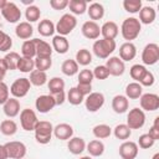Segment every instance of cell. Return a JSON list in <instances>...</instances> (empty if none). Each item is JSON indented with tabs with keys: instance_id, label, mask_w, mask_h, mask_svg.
I'll return each mask as SVG.
<instances>
[{
	"instance_id": "43",
	"label": "cell",
	"mask_w": 159,
	"mask_h": 159,
	"mask_svg": "<svg viewBox=\"0 0 159 159\" xmlns=\"http://www.w3.org/2000/svg\"><path fill=\"white\" fill-rule=\"evenodd\" d=\"M48 89L50 93H55V92H60L65 89V81L61 77H52L48 81Z\"/></svg>"
},
{
	"instance_id": "56",
	"label": "cell",
	"mask_w": 159,
	"mask_h": 159,
	"mask_svg": "<svg viewBox=\"0 0 159 159\" xmlns=\"http://www.w3.org/2000/svg\"><path fill=\"white\" fill-rule=\"evenodd\" d=\"M76 88H77V91H78L83 97L88 96V94L92 92V84H82V83H78V84L76 86Z\"/></svg>"
},
{
	"instance_id": "33",
	"label": "cell",
	"mask_w": 159,
	"mask_h": 159,
	"mask_svg": "<svg viewBox=\"0 0 159 159\" xmlns=\"http://www.w3.org/2000/svg\"><path fill=\"white\" fill-rule=\"evenodd\" d=\"M30 83L36 86V87H40V86H43L46 82H47V75L46 72L43 71H39V70H34L31 73H30V78H29Z\"/></svg>"
},
{
	"instance_id": "53",
	"label": "cell",
	"mask_w": 159,
	"mask_h": 159,
	"mask_svg": "<svg viewBox=\"0 0 159 159\" xmlns=\"http://www.w3.org/2000/svg\"><path fill=\"white\" fill-rule=\"evenodd\" d=\"M50 6L53 10H63L68 6V0H50Z\"/></svg>"
},
{
	"instance_id": "17",
	"label": "cell",
	"mask_w": 159,
	"mask_h": 159,
	"mask_svg": "<svg viewBox=\"0 0 159 159\" xmlns=\"http://www.w3.org/2000/svg\"><path fill=\"white\" fill-rule=\"evenodd\" d=\"M53 135L60 140H68L73 137V128L68 123H60L53 127Z\"/></svg>"
},
{
	"instance_id": "26",
	"label": "cell",
	"mask_w": 159,
	"mask_h": 159,
	"mask_svg": "<svg viewBox=\"0 0 159 159\" xmlns=\"http://www.w3.org/2000/svg\"><path fill=\"white\" fill-rule=\"evenodd\" d=\"M35 42H36V57H51L53 50L48 42L40 39H35Z\"/></svg>"
},
{
	"instance_id": "2",
	"label": "cell",
	"mask_w": 159,
	"mask_h": 159,
	"mask_svg": "<svg viewBox=\"0 0 159 159\" xmlns=\"http://www.w3.org/2000/svg\"><path fill=\"white\" fill-rule=\"evenodd\" d=\"M117 43L114 40H109V39H101V40H96L92 50L93 53L98 57V58H108L111 53H113V51L116 50Z\"/></svg>"
},
{
	"instance_id": "11",
	"label": "cell",
	"mask_w": 159,
	"mask_h": 159,
	"mask_svg": "<svg viewBox=\"0 0 159 159\" xmlns=\"http://www.w3.org/2000/svg\"><path fill=\"white\" fill-rule=\"evenodd\" d=\"M7 152V157L11 159H22L26 155V145L22 142L12 140L4 144Z\"/></svg>"
},
{
	"instance_id": "41",
	"label": "cell",
	"mask_w": 159,
	"mask_h": 159,
	"mask_svg": "<svg viewBox=\"0 0 159 159\" xmlns=\"http://www.w3.org/2000/svg\"><path fill=\"white\" fill-rule=\"evenodd\" d=\"M40 16H41V10L36 5H30V6L26 7L25 17H26L27 22H35L40 19Z\"/></svg>"
},
{
	"instance_id": "5",
	"label": "cell",
	"mask_w": 159,
	"mask_h": 159,
	"mask_svg": "<svg viewBox=\"0 0 159 159\" xmlns=\"http://www.w3.org/2000/svg\"><path fill=\"white\" fill-rule=\"evenodd\" d=\"M37 123H39L37 116L32 109L25 108L20 112V124L24 130H26V132L35 130V127Z\"/></svg>"
},
{
	"instance_id": "14",
	"label": "cell",
	"mask_w": 159,
	"mask_h": 159,
	"mask_svg": "<svg viewBox=\"0 0 159 159\" xmlns=\"http://www.w3.org/2000/svg\"><path fill=\"white\" fill-rule=\"evenodd\" d=\"M109 72V75L112 76H122L125 71V65L124 62L118 57V56H113V57H108L107 60V63L104 65Z\"/></svg>"
},
{
	"instance_id": "37",
	"label": "cell",
	"mask_w": 159,
	"mask_h": 159,
	"mask_svg": "<svg viewBox=\"0 0 159 159\" xmlns=\"http://www.w3.org/2000/svg\"><path fill=\"white\" fill-rule=\"evenodd\" d=\"M92 132L97 139H106L112 134V128L108 124H97L93 127Z\"/></svg>"
},
{
	"instance_id": "25",
	"label": "cell",
	"mask_w": 159,
	"mask_h": 159,
	"mask_svg": "<svg viewBox=\"0 0 159 159\" xmlns=\"http://www.w3.org/2000/svg\"><path fill=\"white\" fill-rule=\"evenodd\" d=\"M68 48H70V42L65 36H60V35L53 36V39H52V50H55L60 55H63L68 51Z\"/></svg>"
},
{
	"instance_id": "44",
	"label": "cell",
	"mask_w": 159,
	"mask_h": 159,
	"mask_svg": "<svg viewBox=\"0 0 159 159\" xmlns=\"http://www.w3.org/2000/svg\"><path fill=\"white\" fill-rule=\"evenodd\" d=\"M123 7L127 12L135 14L139 12L142 9V1L140 0H124L123 1Z\"/></svg>"
},
{
	"instance_id": "48",
	"label": "cell",
	"mask_w": 159,
	"mask_h": 159,
	"mask_svg": "<svg viewBox=\"0 0 159 159\" xmlns=\"http://www.w3.org/2000/svg\"><path fill=\"white\" fill-rule=\"evenodd\" d=\"M93 73L91 70H82L80 73H78V83H82V84H92V81H93Z\"/></svg>"
},
{
	"instance_id": "34",
	"label": "cell",
	"mask_w": 159,
	"mask_h": 159,
	"mask_svg": "<svg viewBox=\"0 0 159 159\" xmlns=\"http://www.w3.org/2000/svg\"><path fill=\"white\" fill-rule=\"evenodd\" d=\"M68 7L72 15H82L87 11V1L84 0H71L68 1Z\"/></svg>"
},
{
	"instance_id": "61",
	"label": "cell",
	"mask_w": 159,
	"mask_h": 159,
	"mask_svg": "<svg viewBox=\"0 0 159 159\" xmlns=\"http://www.w3.org/2000/svg\"><path fill=\"white\" fill-rule=\"evenodd\" d=\"M80 159H92V158H91V157H89V155H88V157H81V158H80Z\"/></svg>"
},
{
	"instance_id": "51",
	"label": "cell",
	"mask_w": 159,
	"mask_h": 159,
	"mask_svg": "<svg viewBox=\"0 0 159 159\" xmlns=\"http://www.w3.org/2000/svg\"><path fill=\"white\" fill-rule=\"evenodd\" d=\"M154 82H155V77H154V75H153L150 71L147 70V72L143 75V77L140 78V81H139L138 83H139L142 87H143V86H145V87H150V86L154 84Z\"/></svg>"
},
{
	"instance_id": "27",
	"label": "cell",
	"mask_w": 159,
	"mask_h": 159,
	"mask_svg": "<svg viewBox=\"0 0 159 159\" xmlns=\"http://www.w3.org/2000/svg\"><path fill=\"white\" fill-rule=\"evenodd\" d=\"M87 12H88V16L92 21H96V20H101L103 16H104V7L102 4L99 2H92L88 7H87Z\"/></svg>"
},
{
	"instance_id": "10",
	"label": "cell",
	"mask_w": 159,
	"mask_h": 159,
	"mask_svg": "<svg viewBox=\"0 0 159 159\" xmlns=\"http://www.w3.org/2000/svg\"><path fill=\"white\" fill-rule=\"evenodd\" d=\"M104 104V94L101 92H91L84 98V106L88 112H97Z\"/></svg>"
},
{
	"instance_id": "30",
	"label": "cell",
	"mask_w": 159,
	"mask_h": 159,
	"mask_svg": "<svg viewBox=\"0 0 159 159\" xmlns=\"http://www.w3.org/2000/svg\"><path fill=\"white\" fill-rule=\"evenodd\" d=\"M143 94V87L138 82H130L125 87V97L129 99H138Z\"/></svg>"
},
{
	"instance_id": "50",
	"label": "cell",
	"mask_w": 159,
	"mask_h": 159,
	"mask_svg": "<svg viewBox=\"0 0 159 159\" xmlns=\"http://www.w3.org/2000/svg\"><path fill=\"white\" fill-rule=\"evenodd\" d=\"M92 73H93V77L97 78V80H106L109 76V72H108V70H107V67L104 65L96 66Z\"/></svg>"
},
{
	"instance_id": "40",
	"label": "cell",
	"mask_w": 159,
	"mask_h": 159,
	"mask_svg": "<svg viewBox=\"0 0 159 159\" xmlns=\"http://www.w3.org/2000/svg\"><path fill=\"white\" fill-rule=\"evenodd\" d=\"M17 70L24 73H31L35 70V60L34 58H26V57H20Z\"/></svg>"
},
{
	"instance_id": "52",
	"label": "cell",
	"mask_w": 159,
	"mask_h": 159,
	"mask_svg": "<svg viewBox=\"0 0 159 159\" xmlns=\"http://www.w3.org/2000/svg\"><path fill=\"white\" fill-rule=\"evenodd\" d=\"M9 93H10V89L7 87V84L2 81L0 82V104H4L10 97H9Z\"/></svg>"
},
{
	"instance_id": "22",
	"label": "cell",
	"mask_w": 159,
	"mask_h": 159,
	"mask_svg": "<svg viewBox=\"0 0 159 159\" xmlns=\"http://www.w3.org/2000/svg\"><path fill=\"white\" fill-rule=\"evenodd\" d=\"M15 34H16V36H17L19 39L26 41V40H29V39L32 36V34H34V27L31 26L30 22L22 21V22H19L17 26L15 27Z\"/></svg>"
},
{
	"instance_id": "24",
	"label": "cell",
	"mask_w": 159,
	"mask_h": 159,
	"mask_svg": "<svg viewBox=\"0 0 159 159\" xmlns=\"http://www.w3.org/2000/svg\"><path fill=\"white\" fill-rule=\"evenodd\" d=\"M67 148H68V150H70L71 154H73V155H78V154H81V153L86 149V142H84L83 138H80V137H72L71 139H68Z\"/></svg>"
},
{
	"instance_id": "13",
	"label": "cell",
	"mask_w": 159,
	"mask_h": 159,
	"mask_svg": "<svg viewBox=\"0 0 159 159\" xmlns=\"http://www.w3.org/2000/svg\"><path fill=\"white\" fill-rule=\"evenodd\" d=\"M139 148L135 142L132 140H124L119 145V155L122 159H135L138 155Z\"/></svg>"
},
{
	"instance_id": "31",
	"label": "cell",
	"mask_w": 159,
	"mask_h": 159,
	"mask_svg": "<svg viewBox=\"0 0 159 159\" xmlns=\"http://www.w3.org/2000/svg\"><path fill=\"white\" fill-rule=\"evenodd\" d=\"M21 53H22V57H26V58H34L36 56V42H35V39L26 40L22 43Z\"/></svg>"
},
{
	"instance_id": "19",
	"label": "cell",
	"mask_w": 159,
	"mask_h": 159,
	"mask_svg": "<svg viewBox=\"0 0 159 159\" xmlns=\"http://www.w3.org/2000/svg\"><path fill=\"white\" fill-rule=\"evenodd\" d=\"M2 111L5 113L6 117L9 118H14L20 113V102L17 98H9L4 104H2Z\"/></svg>"
},
{
	"instance_id": "1",
	"label": "cell",
	"mask_w": 159,
	"mask_h": 159,
	"mask_svg": "<svg viewBox=\"0 0 159 159\" xmlns=\"http://www.w3.org/2000/svg\"><path fill=\"white\" fill-rule=\"evenodd\" d=\"M142 30V24L137 17H127L120 26V34L127 42H132V40H135Z\"/></svg>"
},
{
	"instance_id": "18",
	"label": "cell",
	"mask_w": 159,
	"mask_h": 159,
	"mask_svg": "<svg viewBox=\"0 0 159 159\" xmlns=\"http://www.w3.org/2000/svg\"><path fill=\"white\" fill-rule=\"evenodd\" d=\"M137 55V47L133 42H124L119 47V58L125 62V61H132Z\"/></svg>"
},
{
	"instance_id": "54",
	"label": "cell",
	"mask_w": 159,
	"mask_h": 159,
	"mask_svg": "<svg viewBox=\"0 0 159 159\" xmlns=\"http://www.w3.org/2000/svg\"><path fill=\"white\" fill-rule=\"evenodd\" d=\"M158 122H159V117H155L154 124L150 127L149 133H148L154 140H158V139H159V125H158Z\"/></svg>"
},
{
	"instance_id": "16",
	"label": "cell",
	"mask_w": 159,
	"mask_h": 159,
	"mask_svg": "<svg viewBox=\"0 0 159 159\" xmlns=\"http://www.w3.org/2000/svg\"><path fill=\"white\" fill-rule=\"evenodd\" d=\"M55 106H56V103L51 94L39 96L35 102V107L40 113H48L51 109H53Z\"/></svg>"
},
{
	"instance_id": "21",
	"label": "cell",
	"mask_w": 159,
	"mask_h": 159,
	"mask_svg": "<svg viewBox=\"0 0 159 159\" xmlns=\"http://www.w3.org/2000/svg\"><path fill=\"white\" fill-rule=\"evenodd\" d=\"M118 34H119V29L114 21H106L101 26V35L103 36V39L114 40L118 36Z\"/></svg>"
},
{
	"instance_id": "7",
	"label": "cell",
	"mask_w": 159,
	"mask_h": 159,
	"mask_svg": "<svg viewBox=\"0 0 159 159\" xmlns=\"http://www.w3.org/2000/svg\"><path fill=\"white\" fill-rule=\"evenodd\" d=\"M145 123V113L140 108H133L127 116V125L129 129H140Z\"/></svg>"
},
{
	"instance_id": "15",
	"label": "cell",
	"mask_w": 159,
	"mask_h": 159,
	"mask_svg": "<svg viewBox=\"0 0 159 159\" xmlns=\"http://www.w3.org/2000/svg\"><path fill=\"white\" fill-rule=\"evenodd\" d=\"M81 32L86 39L89 40H97L101 35V27L96 21H86L83 22L82 27H81Z\"/></svg>"
},
{
	"instance_id": "29",
	"label": "cell",
	"mask_w": 159,
	"mask_h": 159,
	"mask_svg": "<svg viewBox=\"0 0 159 159\" xmlns=\"http://www.w3.org/2000/svg\"><path fill=\"white\" fill-rule=\"evenodd\" d=\"M87 152L91 157H101L104 153V144L103 142H101L99 139H93L91 140L87 145Z\"/></svg>"
},
{
	"instance_id": "8",
	"label": "cell",
	"mask_w": 159,
	"mask_h": 159,
	"mask_svg": "<svg viewBox=\"0 0 159 159\" xmlns=\"http://www.w3.org/2000/svg\"><path fill=\"white\" fill-rule=\"evenodd\" d=\"M30 88H31V83L29 78L22 77L12 82V84L10 86V93L12 94L14 98H22L29 93Z\"/></svg>"
},
{
	"instance_id": "39",
	"label": "cell",
	"mask_w": 159,
	"mask_h": 159,
	"mask_svg": "<svg viewBox=\"0 0 159 159\" xmlns=\"http://www.w3.org/2000/svg\"><path fill=\"white\" fill-rule=\"evenodd\" d=\"M113 134L117 139H120V140H127L130 134H132V129H129V127L127 124H117L116 128L113 129Z\"/></svg>"
},
{
	"instance_id": "45",
	"label": "cell",
	"mask_w": 159,
	"mask_h": 159,
	"mask_svg": "<svg viewBox=\"0 0 159 159\" xmlns=\"http://www.w3.org/2000/svg\"><path fill=\"white\" fill-rule=\"evenodd\" d=\"M51 66H52L51 57H36L35 60V70L46 72L47 70L51 68Z\"/></svg>"
},
{
	"instance_id": "28",
	"label": "cell",
	"mask_w": 159,
	"mask_h": 159,
	"mask_svg": "<svg viewBox=\"0 0 159 159\" xmlns=\"http://www.w3.org/2000/svg\"><path fill=\"white\" fill-rule=\"evenodd\" d=\"M37 31L41 36L43 37H48V36H52L55 34V24L48 20V19H45V20H41L39 26H37Z\"/></svg>"
},
{
	"instance_id": "4",
	"label": "cell",
	"mask_w": 159,
	"mask_h": 159,
	"mask_svg": "<svg viewBox=\"0 0 159 159\" xmlns=\"http://www.w3.org/2000/svg\"><path fill=\"white\" fill-rule=\"evenodd\" d=\"M76 26H77V19L72 14H63L55 25V30L58 32L60 36L66 37V35H70Z\"/></svg>"
},
{
	"instance_id": "60",
	"label": "cell",
	"mask_w": 159,
	"mask_h": 159,
	"mask_svg": "<svg viewBox=\"0 0 159 159\" xmlns=\"http://www.w3.org/2000/svg\"><path fill=\"white\" fill-rule=\"evenodd\" d=\"M152 159H159V153H155L154 155H153V158Z\"/></svg>"
},
{
	"instance_id": "46",
	"label": "cell",
	"mask_w": 159,
	"mask_h": 159,
	"mask_svg": "<svg viewBox=\"0 0 159 159\" xmlns=\"http://www.w3.org/2000/svg\"><path fill=\"white\" fill-rule=\"evenodd\" d=\"M145 72H147V68H145L143 65H139V63L133 65V66L130 67V70H129V75H130V77H132L135 82H139L140 78L143 77V75H144Z\"/></svg>"
},
{
	"instance_id": "9",
	"label": "cell",
	"mask_w": 159,
	"mask_h": 159,
	"mask_svg": "<svg viewBox=\"0 0 159 159\" xmlns=\"http://www.w3.org/2000/svg\"><path fill=\"white\" fill-rule=\"evenodd\" d=\"M1 15L2 17L10 22V24H15L17 21H20L21 19V10L19 9V6L12 2V1H6L5 6L1 10Z\"/></svg>"
},
{
	"instance_id": "59",
	"label": "cell",
	"mask_w": 159,
	"mask_h": 159,
	"mask_svg": "<svg viewBox=\"0 0 159 159\" xmlns=\"http://www.w3.org/2000/svg\"><path fill=\"white\" fill-rule=\"evenodd\" d=\"M6 4V0H0V10H2V7L5 6Z\"/></svg>"
},
{
	"instance_id": "49",
	"label": "cell",
	"mask_w": 159,
	"mask_h": 159,
	"mask_svg": "<svg viewBox=\"0 0 159 159\" xmlns=\"http://www.w3.org/2000/svg\"><path fill=\"white\" fill-rule=\"evenodd\" d=\"M154 143H155V140H154L148 133H145V134H142V135L139 137L137 145H139V147L143 148V149H149V148H152V147L154 145Z\"/></svg>"
},
{
	"instance_id": "20",
	"label": "cell",
	"mask_w": 159,
	"mask_h": 159,
	"mask_svg": "<svg viewBox=\"0 0 159 159\" xmlns=\"http://www.w3.org/2000/svg\"><path fill=\"white\" fill-rule=\"evenodd\" d=\"M129 107V101L125 96L123 94H117L113 97L112 99V109L117 113V114H123L128 111Z\"/></svg>"
},
{
	"instance_id": "3",
	"label": "cell",
	"mask_w": 159,
	"mask_h": 159,
	"mask_svg": "<svg viewBox=\"0 0 159 159\" xmlns=\"http://www.w3.org/2000/svg\"><path fill=\"white\" fill-rule=\"evenodd\" d=\"M35 139L40 144L50 143L53 134V125L47 120H39L35 127Z\"/></svg>"
},
{
	"instance_id": "57",
	"label": "cell",
	"mask_w": 159,
	"mask_h": 159,
	"mask_svg": "<svg viewBox=\"0 0 159 159\" xmlns=\"http://www.w3.org/2000/svg\"><path fill=\"white\" fill-rule=\"evenodd\" d=\"M6 71H7V67L5 65V61H4V58H0V82H2V80L6 75Z\"/></svg>"
},
{
	"instance_id": "58",
	"label": "cell",
	"mask_w": 159,
	"mask_h": 159,
	"mask_svg": "<svg viewBox=\"0 0 159 159\" xmlns=\"http://www.w3.org/2000/svg\"><path fill=\"white\" fill-rule=\"evenodd\" d=\"M0 159H9L6 148H5V145H2V144H0Z\"/></svg>"
},
{
	"instance_id": "47",
	"label": "cell",
	"mask_w": 159,
	"mask_h": 159,
	"mask_svg": "<svg viewBox=\"0 0 159 159\" xmlns=\"http://www.w3.org/2000/svg\"><path fill=\"white\" fill-rule=\"evenodd\" d=\"M11 46H12V39L7 34L0 30V51L6 52L11 48Z\"/></svg>"
},
{
	"instance_id": "62",
	"label": "cell",
	"mask_w": 159,
	"mask_h": 159,
	"mask_svg": "<svg viewBox=\"0 0 159 159\" xmlns=\"http://www.w3.org/2000/svg\"><path fill=\"white\" fill-rule=\"evenodd\" d=\"M22 159H25V158H22Z\"/></svg>"
},
{
	"instance_id": "36",
	"label": "cell",
	"mask_w": 159,
	"mask_h": 159,
	"mask_svg": "<svg viewBox=\"0 0 159 159\" xmlns=\"http://www.w3.org/2000/svg\"><path fill=\"white\" fill-rule=\"evenodd\" d=\"M20 55L15 51H10L5 55L4 57V61H5V65L7 67V70L12 71V70H17V65H19V61H20Z\"/></svg>"
},
{
	"instance_id": "35",
	"label": "cell",
	"mask_w": 159,
	"mask_h": 159,
	"mask_svg": "<svg viewBox=\"0 0 159 159\" xmlns=\"http://www.w3.org/2000/svg\"><path fill=\"white\" fill-rule=\"evenodd\" d=\"M0 132L4 135L11 137L17 132V124L12 120V119H4L0 123Z\"/></svg>"
},
{
	"instance_id": "38",
	"label": "cell",
	"mask_w": 159,
	"mask_h": 159,
	"mask_svg": "<svg viewBox=\"0 0 159 159\" xmlns=\"http://www.w3.org/2000/svg\"><path fill=\"white\" fill-rule=\"evenodd\" d=\"M78 66H88L92 62V53L87 48H81L76 53V60H75Z\"/></svg>"
},
{
	"instance_id": "32",
	"label": "cell",
	"mask_w": 159,
	"mask_h": 159,
	"mask_svg": "<svg viewBox=\"0 0 159 159\" xmlns=\"http://www.w3.org/2000/svg\"><path fill=\"white\" fill-rule=\"evenodd\" d=\"M61 71L63 75L68 76V77H72L75 76L76 73H78V63L75 61V60H65L62 66H61Z\"/></svg>"
},
{
	"instance_id": "6",
	"label": "cell",
	"mask_w": 159,
	"mask_h": 159,
	"mask_svg": "<svg viewBox=\"0 0 159 159\" xmlns=\"http://www.w3.org/2000/svg\"><path fill=\"white\" fill-rule=\"evenodd\" d=\"M142 61L144 65L153 66L159 61V46L154 42H150L144 46L142 52Z\"/></svg>"
},
{
	"instance_id": "23",
	"label": "cell",
	"mask_w": 159,
	"mask_h": 159,
	"mask_svg": "<svg viewBox=\"0 0 159 159\" xmlns=\"http://www.w3.org/2000/svg\"><path fill=\"white\" fill-rule=\"evenodd\" d=\"M155 17H157V12H155L154 7H152V6H142V9L139 11V19H138L140 24H144V25L153 24Z\"/></svg>"
},
{
	"instance_id": "12",
	"label": "cell",
	"mask_w": 159,
	"mask_h": 159,
	"mask_svg": "<svg viewBox=\"0 0 159 159\" xmlns=\"http://www.w3.org/2000/svg\"><path fill=\"white\" fill-rule=\"evenodd\" d=\"M140 109L147 112H153L159 108V96L155 93H144L139 98Z\"/></svg>"
},
{
	"instance_id": "55",
	"label": "cell",
	"mask_w": 159,
	"mask_h": 159,
	"mask_svg": "<svg viewBox=\"0 0 159 159\" xmlns=\"http://www.w3.org/2000/svg\"><path fill=\"white\" fill-rule=\"evenodd\" d=\"M52 96V98L55 99V103L56 106H60L65 101H66V94H65V91H60V92H55V93H50Z\"/></svg>"
},
{
	"instance_id": "42",
	"label": "cell",
	"mask_w": 159,
	"mask_h": 159,
	"mask_svg": "<svg viewBox=\"0 0 159 159\" xmlns=\"http://www.w3.org/2000/svg\"><path fill=\"white\" fill-rule=\"evenodd\" d=\"M67 101H68L72 106H78V104H81V103L84 101V97L77 91L76 87H72V88L68 91V93H67Z\"/></svg>"
}]
</instances>
